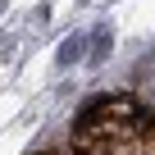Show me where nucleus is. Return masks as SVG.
<instances>
[{
	"label": "nucleus",
	"mask_w": 155,
	"mask_h": 155,
	"mask_svg": "<svg viewBox=\"0 0 155 155\" xmlns=\"http://www.w3.org/2000/svg\"><path fill=\"white\" fill-rule=\"evenodd\" d=\"M87 41H91V37H68V41L59 46V64H78L82 50H87Z\"/></svg>",
	"instance_id": "obj_1"
},
{
	"label": "nucleus",
	"mask_w": 155,
	"mask_h": 155,
	"mask_svg": "<svg viewBox=\"0 0 155 155\" xmlns=\"http://www.w3.org/2000/svg\"><path fill=\"white\" fill-rule=\"evenodd\" d=\"M110 55V28H96L91 32V59H105Z\"/></svg>",
	"instance_id": "obj_2"
},
{
	"label": "nucleus",
	"mask_w": 155,
	"mask_h": 155,
	"mask_svg": "<svg viewBox=\"0 0 155 155\" xmlns=\"http://www.w3.org/2000/svg\"><path fill=\"white\" fill-rule=\"evenodd\" d=\"M0 9H5V0H0Z\"/></svg>",
	"instance_id": "obj_3"
}]
</instances>
